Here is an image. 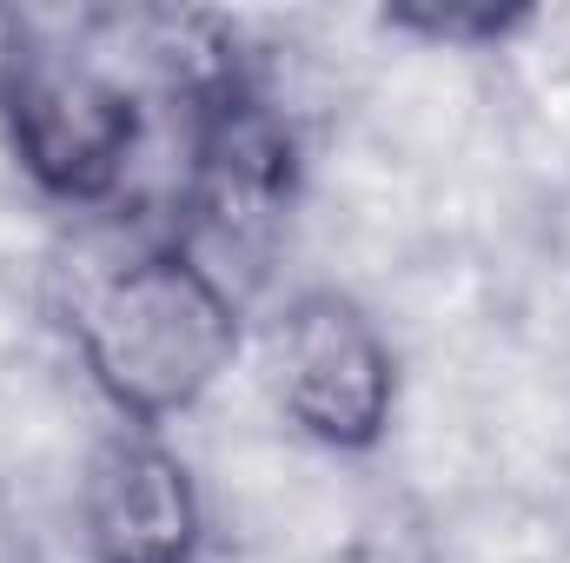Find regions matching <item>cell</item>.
<instances>
[{
    "mask_svg": "<svg viewBox=\"0 0 570 563\" xmlns=\"http://www.w3.org/2000/svg\"><path fill=\"white\" fill-rule=\"evenodd\" d=\"M73 345L127 424L193 412L239 358V298L179 239L140 246L73 292Z\"/></svg>",
    "mask_w": 570,
    "mask_h": 563,
    "instance_id": "cell-1",
    "label": "cell"
},
{
    "mask_svg": "<svg viewBox=\"0 0 570 563\" xmlns=\"http://www.w3.org/2000/svg\"><path fill=\"white\" fill-rule=\"evenodd\" d=\"M0 120L40 192L107 206L146 146V93L100 40H40L27 20V47L0 87Z\"/></svg>",
    "mask_w": 570,
    "mask_h": 563,
    "instance_id": "cell-2",
    "label": "cell"
},
{
    "mask_svg": "<svg viewBox=\"0 0 570 563\" xmlns=\"http://www.w3.org/2000/svg\"><path fill=\"white\" fill-rule=\"evenodd\" d=\"M279 412L325 451H372L399 405V365L379 318L345 292H298L273 325Z\"/></svg>",
    "mask_w": 570,
    "mask_h": 563,
    "instance_id": "cell-3",
    "label": "cell"
},
{
    "mask_svg": "<svg viewBox=\"0 0 570 563\" xmlns=\"http://www.w3.org/2000/svg\"><path fill=\"white\" fill-rule=\"evenodd\" d=\"M80 524L94 563H206L193 471L140 424L114 431L80 477Z\"/></svg>",
    "mask_w": 570,
    "mask_h": 563,
    "instance_id": "cell-4",
    "label": "cell"
},
{
    "mask_svg": "<svg viewBox=\"0 0 570 563\" xmlns=\"http://www.w3.org/2000/svg\"><path fill=\"white\" fill-rule=\"evenodd\" d=\"M385 20L412 27V33H431V40H498L511 27H524L531 13L524 7H399Z\"/></svg>",
    "mask_w": 570,
    "mask_h": 563,
    "instance_id": "cell-5",
    "label": "cell"
},
{
    "mask_svg": "<svg viewBox=\"0 0 570 563\" xmlns=\"http://www.w3.org/2000/svg\"><path fill=\"white\" fill-rule=\"evenodd\" d=\"M20 47H27V20H20V13H0V87H7V73H13V60H20Z\"/></svg>",
    "mask_w": 570,
    "mask_h": 563,
    "instance_id": "cell-6",
    "label": "cell"
}]
</instances>
